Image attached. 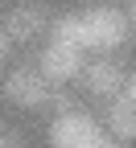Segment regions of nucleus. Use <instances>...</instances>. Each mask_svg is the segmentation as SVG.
Listing matches in <instances>:
<instances>
[{
  "label": "nucleus",
  "instance_id": "obj_8",
  "mask_svg": "<svg viewBox=\"0 0 136 148\" xmlns=\"http://www.w3.org/2000/svg\"><path fill=\"white\" fill-rule=\"evenodd\" d=\"M50 37H54V41H70V45L87 49V21H83V12H62V16L50 25Z\"/></svg>",
  "mask_w": 136,
  "mask_h": 148
},
{
  "label": "nucleus",
  "instance_id": "obj_4",
  "mask_svg": "<svg viewBox=\"0 0 136 148\" xmlns=\"http://www.w3.org/2000/svg\"><path fill=\"white\" fill-rule=\"evenodd\" d=\"M83 66H87V62H83V49H79V45H70V41H50V45L41 49V62H37V70H41L54 86H62V82H70V78H79Z\"/></svg>",
  "mask_w": 136,
  "mask_h": 148
},
{
  "label": "nucleus",
  "instance_id": "obj_6",
  "mask_svg": "<svg viewBox=\"0 0 136 148\" xmlns=\"http://www.w3.org/2000/svg\"><path fill=\"white\" fill-rule=\"evenodd\" d=\"M46 29V12L37 4H17L8 16H4V33L12 37V41H29V37H41Z\"/></svg>",
  "mask_w": 136,
  "mask_h": 148
},
{
  "label": "nucleus",
  "instance_id": "obj_3",
  "mask_svg": "<svg viewBox=\"0 0 136 148\" xmlns=\"http://www.w3.org/2000/svg\"><path fill=\"white\" fill-rule=\"evenodd\" d=\"M83 21H87V49H115V45H124V37H128V16L120 8H91L83 12Z\"/></svg>",
  "mask_w": 136,
  "mask_h": 148
},
{
  "label": "nucleus",
  "instance_id": "obj_1",
  "mask_svg": "<svg viewBox=\"0 0 136 148\" xmlns=\"http://www.w3.org/2000/svg\"><path fill=\"white\" fill-rule=\"evenodd\" d=\"M111 140L115 136H103V127L87 111H62L50 123V144L54 148H107Z\"/></svg>",
  "mask_w": 136,
  "mask_h": 148
},
{
  "label": "nucleus",
  "instance_id": "obj_10",
  "mask_svg": "<svg viewBox=\"0 0 136 148\" xmlns=\"http://www.w3.org/2000/svg\"><path fill=\"white\" fill-rule=\"evenodd\" d=\"M50 111H54V115H62V111H70V99L62 95V90H50V103H46Z\"/></svg>",
  "mask_w": 136,
  "mask_h": 148
},
{
  "label": "nucleus",
  "instance_id": "obj_2",
  "mask_svg": "<svg viewBox=\"0 0 136 148\" xmlns=\"http://www.w3.org/2000/svg\"><path fill=\"white\" fill-rule=\"evenodd\" d=\"M50 90H54V82L41 70H33V66H21V70H12L4 78V99L17 103V107H29V111L46 107L50 103Z\"/></svg>",
  "mask_w": 136,
  "mask_h": 148
},
{
  "label": "nucleus",
  "instance_id": "obj_9",
  "mask_svg": "<svg viewBox=\"0 0 136 148\" xmlns=\"http://www.w3.org/2000/svg\"><path fill=\"white\" fill-rule=\"evenodd\" d=\"M25 136H21V127H0V148H21Z\"/></svg>",
  "mask_w": 136,
  "mask_h": 148
},
{
  "label": "nucleus",
  "instance_id": "obj_5",
  "mask_svg": "<svg viewBox=\"0 0 136 148\" xmlns=\"http://www.w3.org/2000/svg\"><path fill=\"white\" fill-rule=\"evenodd\" d=\"M79 78H83V86H87V95H95V99H115L120 86H124V70L115 66V62H107V58H99V62L83 66Z\"/></svg>",
  "mask_w": 136,
  "mask_h": 148
},
{
  "label": "nucleus",
  "instance_id": "obj_7",
  "mask_svg": "<svg viewBox=\"0 0 136 148\" xmlns=\"http://www.w3.org/2000/svg\"><path fill=\"white\" fill-rule=\"evenodd\" d=\"M107 132L120 144H136V99H128V95L111 99V107H107Z\"/></svg>",
  "mask_w": 136,
  "mask_h": 148
},
{
  "label": "nucleus",
  "instance_id": "obj_12",
  "mask_svg": "<svg viewBox=\"0 0 136 148\" xmlns=\"http://www.w3.org/2000/svg\"><path fill=\"white\" fill-rule=\"evenodd\" d=\"M8 41H12V37H8L4 29H0V62H4V53H8Z\"/></svg>",
  "mask_w": 136,
  "mask_h": 148
},
{
  "label": "nucleus",
  "instance_id": "obj_13",
  "mask_svg": "<svg viewBox=\"0 0 136 148\" xmlns=\"http://www.w3.org/2000/svg\"><path fill=\"white\" fill-rule=\"evenodd\" d=\"M132 25H136V0H132Z\"/></svg>",
  "mask_w": 136,
  "mask_h": 148
},
{
  "label": "nucleus",
  "instance_id": "obj_11",
  "mask_svg": "<svg viewBox=\"0 0 136 148\" xmlns=\"http://www.w3.org/2000/svg\"><path fill=\"white\" fill-rule=\"evenodd\" d=\"M120 95L136 99V70H132V74H124V86H120Z\"/></svg>",
  "mask_w": 136,
  "mask_h": 148
}]
</instances>
